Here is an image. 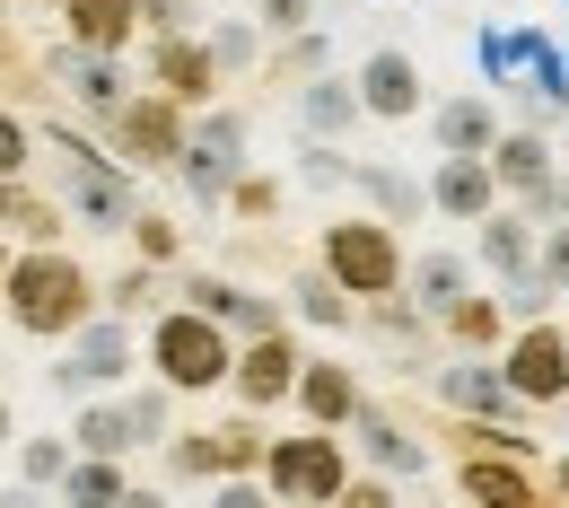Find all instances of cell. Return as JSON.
I'll list each match as a JSON object with an SVG mask.
<instances>
[{
    "label": "cell",
    "instance_id": "cell-35",
    "mask_svg": "<svg viewBox=\"0 0 569 508\" xmlns=\"http://www.w3.org/2000/svg\"><path fill=\"white\" fill-rule=\"evenodd\" d=\"M0 438H9V404H0Z\"/></svg>",
    "mask_w": 569,
    "mask_h": 508
},
{
    "label": "cell",
    "instance_id": "cell-37",
    "mask_svg": "<svg viewBox=\"0 0 569 508\" xmlns=\"http://www.w3.org/2000/svg\"><path fill=\"white\" fill-rule=\"evenodd\" d=\"M561 482H569V465H561Z\"/></svg>",
    "mask_w": 569,
    "mask_h": 508
},
{
    "label": "cell",
    "instance_id": "cell-31",
    "mask_svg": "<svg viewBox=\"0 0 569 508\" xmlns=\"http://www.w3.org/2000/svg\"><path fill=\"white\" fill-rule=\"evenodd\" d=\"M27 474H36V482H62V474H71V456H62V447H44V438H36V447H27Z\"/></svg>",
    "mask_w": 569,
    "mask_h": 508
},
{
    "label": "cell",
    "instance_id": "cell-28",
    "mask_svg": "<svg viewBox=\"0 0 569 508\" xmlns=\"http://www.w3.org/2000/svg\"><path fill=\"white\" fill-rule=\"evenodd\" d=\"M447 395H456V404H473V412H491V404H499V386H491V377H473V368H456V377H447Z\"/></svg>",
    "mask_w": 569,
    "mask_h": 508
},
{
    "label": "cell",
    "instance_id": "cell-10",
    "mask_svg": "<svg viewBox=\"0 0 569 508\" xmlns=\"http://www.w3.org/2000/svg\"><path fill=\"white\" fill-rule=\"evenodd\" d=\"M289 377H298V360H289V342H272V333H263V342L237 360V386H246V404H281Z\"/></svg>",
    "mask_w": 569,
    "mask_h": 508
},
{
    "label": "cell",
    "instance_id": "cell-19",
    "mask_svg": "<svg viewBox=\"0 0 569 508\" xmlns=\"http://www.w3.org/2000/svg\"><path fill=\"white\" fill-rule=\"evenodd\" d=\"M465 491L473 500H535V474H517V465H465Z\"/></svg>",
    "mask_w": 569,
    "mask_h": 508
},
{
    "label": "cell",
    "instance_id": "cell-25",
    "mask_svg": "<svg viewBox=\"0 0 569 508\" xmlns=\"http://www.w3.org/2000/svg\"><path fill=\"white\" fill-rule=\"evenodd\" d=\"M307 123H316V132H342V123H351V97H342V88L325 79V88L307 97Z\"/></svg>",
    "mask_w": 569,
    "mask_h": 508
},
{
    "label": "cell",
    "instance_id": "cell-33",
    "mask_svg": "<svg viewBox=\"0 0 569 508\" xmlns=\"http://www.w3.org/2000/svg\"><path fill=\"white\" fill-rule=\"evenodd\" d=\"M307 316H325V325H342L351 307H342V298H333V290H325V281H316V290H307Z\"/></svg>",
    "mask_w": 569,
    "mask_h": 508
},
{
    "label": "cell",
    "instance_id": "cell-17",
    "mask_svg": "<svg viewBox=\"0 0 569 508\" xmlns=\"http://www.w3.org/2000/svg\"><path fill=\"white\" fill-rule=\"evenodd\" d=\"M491 193H499V176H491V167H465V149H456V167L438 176V202L465 219V211H491Z\"/></svg>",
    "mask_w": 569,
    "mask_h": 508
},
{
    "label": "cell",
    "instance_id": "cell-4",
    "mask_svg": "<svg viewBox=\"0 0 569 508\" xmlns=\"http://www.w3.org/2000/svg\"><path fill=\"white\" fill-rule=\"evenodd\" d=\"M272 491H289V500H333L342 491V447L333 438H289V447H272Z\"/></svg>",
    "mask_w": 569,
    "mask_h": 508
},
{
    "label": "cell",
    "instance_id": "cell-32",
    "mask_svg": "<svg viewBox=\"0 0 569 508\" xmlns=\"http://www.w3.org/2000/svg\"><path fill=\"white\" fill-rule=\"evenodd\" d=\"M18 167H27V132L0 114V176H18Z\"/></svg>",
    "mask_w": 569,
    "mask_h": 508
},
{
    "label": "cell",
    "instance_id": "cell-1",
    "mask_svg": "<svg viewBox=\"0 0 569 508\" xmlns=\"http://www.w3.org/2000/svg\"><path fill=\"white\" fill-rule=\"evenodd\" d=\"M0 281H9V316L27 333H79L88 325V281H79V263H62V255H27Z\"/></svg>",
    "mask_w": 569,
    "mask_h": 508
},
{
    "label": "cell",
    "instance_id": "cell-12",
    "mask_svg": "<svg viewBox=\"0 0 569 508\" xmlns=\"http://www.w3.org/2000/svg\"><path fill=\"white\" fill-rule=\"evenodd\" d=\"M289 395H298L316 421H351L359 412V386L342 377V368H307V377H289Z\"/></svg>",
    "mask_w": 569,
    "mask_h": 508
},
{
    "label": "cell",
    "instance_id": "cell-14",
    "mask_svg": "<svg viewBox=\"0 0 569 508\" xmlns=\"http://www.w3.org/2000/svg\"><path fill=\"white\" fill-rule=\"evenodd\" d=\"M228 158H237V123H228V114H219L193 149H176V167H193V185H202V193H219V185H228Z\"/></svg>",
    "mask_w": 569,
    "mask_h": 508
},
{
    "label": "cell",
    "instance_id": "cell-20",
    "mask_svg": "<svg viewBox=\"0 0 569 508\" xmlns=\"http://www.w3.org/2000/svg\"><path fill=\"white\" fill-rule=\"evenodd\" d=\"M79 447L88 456H123L132 447V412H79Z\"/></svg>",
    "mask_w": 569,
    "mask_h": 508
},
{
    "label": "cell",
    "instance_id": "cell-7",
    "mask_svg": "<svg viewBox=\"0 0 569 508\" xmlns=\"http://www.w3.org/2000/svg\"><path fill=\"white\" fill-rule=\"evenodd\" d=\"M359 106H368V114H412V106H421V71H412L403 53H377V62L359 71Z\"/></svg>",
    "mask_w": 569,
    "mask_h": 508
},
{
    "label": "cell",
    "instance_id": "cell-5",
    "mask_svg": "<svg viewBox=\"0 0 569 508\" xmlns=\"http://www.w3.org/2000/svg\"><path fill=\"white\" fill-rule=\"evenodd\" d=\"M508 395H535V404H552L569 395V351L552 325H535V333H517L508 342Z\"/></svg>",
    "mask_w": 569,
    "mask_h": 508
},
{
    "label": "cell",
    "instance_id": "cell-6",
    "mask_svg": "<svg viewBox=\"0 0 569 508\" xmlns=\"http://www.w3.org/2000/svg\"><path fill=\"white\" fill-rule=\"evenodd\" d=\"M114 132H123V149H132L141 167H176V149H184V132H176V97L114 106Z\"/></svg>",
    "mask_w": 569,
    "mask_h": 508
},
{
    "label": "cell",
    "instance_id": "cell-9",
    "mask_svg": "<svg viewBox=\"0 0 569 508\" xmlns=\"http://www.w3.org/2000/svg\"><path fill=\"white\" fill-rule=\"evenodd\" d=\"M53 71L71 79V88H79V106H97V114H114V106H123V71H114V62L97 53V44H79V53H62Z\"/></svg>",
    "mask_w": 569,
    "mask_h": 508
},
{
    "label": "cell",
    "instance_id": "cell-2",
    "mask_svg": "<svg viewBox=\"0 0 569 508\" xmlns=\"http://www.w3.org/2000/svg\"><path fill=\"white\" fill-rule=\"evenodd\" d=\"M325 263H333V281L359 298L395 290V272H403V255H395V237L377 228V219H342V228H325Z\"/></svg>",
    "mask_w": 569,
    "mask_h": 508
},
{
    "label": "cell",
    "instance_id": "cell-27",
    "mask_svg": "<svg viewBox=\"0 0 569 508\" xmlns=\"http://www.w3.org/2000/svg\"><path fill=\"white\" fill-rule=\"evenodd\" d=\"M368 193H377V202H386L395 219H412V211H421V193H412L403 176H368Z\"/></svg>",
    "mask_w": 569,
    "mask_h": 508
},
{
    "label": "cell",
    "instance_id": "cell-23",
    "mask_svg": "<svg viewBox=\"0 0 569 508\" xmlns=\"http://www.w3.org/2000/svg\"><path fill=\"white\" fill-rule=\"evenodd\" d=\"M167 474H176V482H211V474H219L211 438H176V447H167Z\"/></svg>",
    "mask_w": 569,
    "mask_h": 508
},
{
    "label": "cell",
    "instance_id": "cell-16",
    "mask_svg": "<svg viewBox=\"0 0 569 508\" xmlns=\"http://www.w3.org/2000/svg\"><path fill=\"white\" fill-rule=\"evenodd\" d=\"M491 176L543 202V185H552V149H543V141H499V167H491Z\"/></svg>",
    "mask_w": 569,
    "mask_h": 508
},
{
    "label": "cell",
    "instance_id": "cell-18",
    "mask_svg": "<svg viewBox=\"0 0 569 508\" xmlns=\"http://www.w3.org/2000/svg\"><path fill=\"white\" fill-rule=\"evenodd\" d=\"M438 141H447V149H482V141H491V106H473V97L438 106Z\"/></svg>",
    "mask_w": 569,
    "mask_h": 508
},
{
    "label": "cell",
    "instance_id": "cell-24",
    "mask_svg": "<svg viewBox=\"0 0 569 508\" xmlns=\"http://www.w3.org/2000/svg\"><path fill=\"white\" fill-rule=\"evenodd\" d=\"M62 482H71V500H114V491H123V465H106V456H97V465L62 474Z\"/></svg>",
    "mask_w": 569,
    "mask_h": 508
},
{
    "label": "cell",
    "instance_id": "cell-13",
    "mask_svg": "<svg viewBox=\"0 0 569 508\" xmlns=\"http://www.w3.org/2000/svg\"><path fill=\"white\" fill-rule=\"evenodd\" d=\"M71 202H79V211H97V219H123V211H132V185L106 176L97 158H71Z\"/></svg>",
    "mask_w": 569,
    "mask_h": 508
},
{
    "label": "cell",
    "instance_id": "cell-30",
    "mask_svg": "<svg viewBox=\"0 0 569 508\" xmlns=\"http://www.w3.org/2000/svg\"><path fill=\"white\" fill-rule=\"evenodd\" d=\"M447 316H456V333H465V342H491V333H499V316H491V307H465V298H456Z\"/></svg>",
    "mask_w": 569,
    "mask_h": 508
},
{
    "label": "cell",
    "instance_id": "cell-3",
    "mask_svg": "<svg viewBox=\"0 0 569 508\" xmlns=\"http://www.w3.org/2000/svg\"><path fill=\"white\" fill-rule=\"evenodd\" d=\"M149 351H158V377H167V386H184V395L228 377V342H219V325H211V316H167Z\"/></svg>",
    "mask_w": 569,
    "mask_h": 508
},
{
    "label": "cell",
    "instance_id": "cell-29",
    "mask_svg": "<svg viewBox=\"0 0 569 508\" xmlns=\"http://www.w3.org/2000/svg\"><path fill=\"white\" fill-rule=\"evenodd\" d=\"M526 290H569V228L543 246V281H526Z\"/></svg>",
    "mask_w": 569,
    "mask_h": 508
},
{
    "label": "cell",
    "instance_id": "cell-34",
    "mask_svg": "<svg viewBox=\"0 0 569 508\" xmlns=\"http://www.w3.org/2000/svg\"><path fill=\"white\" fill-rule=\"evenodd\" d=\"M272 9V27H307V0H263Z\"/></svg>",
    "mask_w": 569,
    "mask_h": 508
},
{
    "label": "cell",
    "instance_id": "cell-8",
    "mask_svg": "<svg viewBox=\"0 0 569 508\" xmlns=\"http://www.w3.org/2000/svg\"><path fill=\"white\" fill-rule=\"evenodd\" d=\"M158 88H167L176 106H202V97H211V53L184 44V36H167V44H158Z\"/></svg>",
    "mask_w": 569,
    "mask_h": 508
},
{
    "label": "cell",
    "instance_id": "cell-21",
    "mask_svg": "<svg viewBox=\"0 0 569 508\" xmlns=\"http://www.w3.org/2000/svg\"><path fill=\"white\" fill-rule=\"evenodd\" d=\"M482 255H491L499 272H526V219H491V237H482Z\"/></svg>",
    "mask_w": 569,
    "mask_h": 508
},
{
    "label": "cell",
    "instance_id": "cell-36",
    "mask_svg": "<svg viewBox=\"0 0 569 508\" xmlns=\"http://www.w3.org/2000/svg\"><path fill=\"white\" fill-rule=\"evenodd\" d=\"M0 272H9V246H0Z\"/></svg>",
    "mask_w": 569,
    "mask_h": 508
},
{
    "label": "cell",
    "instance_id": "cell-22",
    "mask_svg": "<svg viewBox=\"0 0 569 508\" xmlns=\"http://www.w3.org/2000/svg\"><path fill=\"white\" fill-rule=\"evenodd\" d=\"M456 290H465V263H456V255H429L421 263V298L429 307H456Z\"/></svg>",
    "mask_w": 569,
    "mask_h": 508
},
{
    "label": "cell",
    "instance_id": "cell-15",
    "mask_svg": "<svg viewBox=\"0 0 569 508\" xmlns=\"http://www.w3.org/2000/svg\"><path fill=\"white\" fill-rule=\"evenodd\" d=\"M71 27H79V44L114 53V44L132 36V0H71Z\"/></svg>",
    "mask_w": 569,
    "mask_h": 508
},
{
    "label": "cell",
    "instance_id": "cell-11",
    "mask_svg": "<svg viewBox=\"0 0 569 508\" xmlns=\"http://www.w3.org/2000/svg\"><path fill=\"white\" fill-rule=\"evenodd\" d=\"M106 377H123V333H114V325H88L71 368H62V386H106Z\"/></svg>",
    "mask_w": 569,
    "mask_h": 508
},
{
    "label": "cell",
    "instance_id": "cell-26",
    "mask_svg": "<svg viewBox=\"0 0 569 508\" xmlns=\"http://www.w3.org/2000/svg\"><path fill=\"white\" fill-rule=\"evenodd\" d=\"M263 447H254V430H211V465L219 474H237V465H254Z\"/></svg>",
    "mask_w": 569,
    "mask_h": 508
}]
</instances>
